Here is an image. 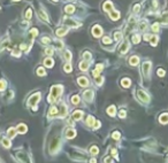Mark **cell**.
<instances>
[{
    "instance_id": "1",
    "label": "cell",
    "mask_w": 168,
    "mask_h": 163,
    "mask_svg": "<svg viewBox=\"0 0 168 163\" xmlns=\"http://www.w3.org/2000/svg\"><path fill=\"white\" fill-rule=\"evenodd\" d=\"M61 93H62V86L61 85H54V86H52L50 97L47 99L48 102H53L54 100H58L59 97L61 95Z\"/></svg>"
},
{
    "instance_id": "2",
    "label": "cell",
    "mask_w": 168,
    "mask_h": 163,
    "mask_svg": "<svg viewBox=\"0 0 168 163\" xmlns=\"http://www.w3.org/2000/svg\"><path fill=\"white\" fill-rule=\"evenodd\" d=\"M39 100H40V93H35L32 94L30 99H29V101H28V104L30 106V107H32V109L35 111L37 110V104L39 102Z\"/></svg>"
},
{
    "instance_id": "3",
    "label": "cell",
    "mask_w": 168,
    "mask_h": 163,
    "mask_svg": "<svg viewBox=\"0 0 168 163\" xmlns=\"http://www.w3.org/2000/svg\"><path fill=\"white\" fill-rule=\"evenodd\" d=\"M63 23L66 24V26H71V28H78L81 25L78 22H76L75 20H73L70 17H67V16H65V19H63Z\"/></svg>"
},
{
    "instance_id": "4",
    "label": "cell",
    "mask_w": 168,
    "mask_h": 163,
    "mask_svg": "<svg viewBox=\"0 0 168 163\" xmlns=\"http://www.w3.org/2000/svg\"><path fill=\"white\" fill-rule=\"evenodd\" d=\"M136 94H137V98L139 99V100H142L143 102H149L150 101V97L143 90H137Z\"/></svg>"
},
{
    "instance_id": "5",
    "label": "cell",
    "mask_w": 168,
    "mask_h": 163,
    "mask_svg": "<svg viewBox=\"0 0 168 163\" xmlns=\"http://www.w3.org/2000/svg\"><path fill=\"white\" fill-rule=\"evenodd\" d=\"M83 98L86 102H91L93 100V91L92 90H86L83 92Z\"/></svg>"
},
{
    "instance_id": "6",
    "label": "cell",
    "mask_w": 168,
    "mask_h": 163,
    "mask_svg": "<svg viewBox=\"0 0 168 163\" xmlns=\"http://www.w3.org/2000/svg\"><path fill=\"white\" fill-rule=\"evenodd\" d=\"M91 32H92V35H93L94 37H97L98 38V37H100V36L103 35V29H101L99 25H94L93 28H92V31H91Z\"/></svg>"
},
{
    "instance_id": "7",
    "label": "cell",
    "mask_w": 168,
    "mask_h": 163,
    "mask_svg": "<svg viewBox=\"0 0 168 163\" xmlns=\"http://www.w3.org/2000/svg\"><path fill=\"white\" fill-rule=\"evenodd\" d=\"M67 32H68V28L67 26H61V28H59V29L55 30V35L58 37H63V36H66Z\"/></svg>"
},
{
    "instance_id": "8",
    "label": "cell",
    "mask_w": 168,
    "mask_h": 163,
    "mask_svg": "<svg viewBox=\"0 0 168 163\" xmlns=\"http://www.w3.org/2000/svg\"><path fill=\"white\" fill-rule=\"evenodd\" d=\"M142 69H143V75H144L145 77H147V75H149V72H150V69H151V62H144Z\"/></svg>"
},
{
    "instance_id": "9",
    "label": "cell",
    "mask_w": 168,
    "mask_h": 163,
    "mask_svg": "<svg viewBox=\"0 0 168 163\" xmlns=\"http://www.w3.org/2000/svg\"><path fill=\"white\" fill-rule=\"evenodd\" d=\"M82 117H83V111L82 110H75L71 114V118L74 121H78V119H81Z\"/></svg>"
},
{
    "instance_id": "10",
    "label": "cell",
    "mask_w": 168,
    "mask_h": 163,
    "mask_svg": "<svg viewBox=\"0 0 168 163\" xmlns=\"http://www.w3.org/2000/svg\"><path fill=\"white\" fill-rule=\"evenodd\" d=\"M128 49H129V43L126 40L122 43V45L120 46V54H126Z\"/></svg>"
},
{
    "instance_id": "11",
    "label": "cell",
    "mask_w": 168,
    "mask_h": 163,
    "mask_svg": "<svg viewBox=\"0 0 168 163\" xmlns=\"http://www.w3.org/2000/svg\"><path fill=\"white\" fill-rule=\"evenodd\" d=\"M37 14H38V17H40V20L45 21V22H48L47 14L45 13V10H44V9H39L38 12H37Z\"/></svg>"
},
{
    "instance_id": "12",
    "label": "cell",
    "mask_w": 168,
    "mask_h": 163,
    "mask_svg": "<svg viewBox=\"0 0 168 163\" xmlns=\"http://www.w3.org/2000/svg\"><path fill=\"white\" fill-rule=\"evenodd\" d=\"M110 16L112 20L116 21V20L120 19V12H119V10H115V9H112V10L110 12Z\"/></svg>"
},
{
    "instance_id": "13",
    "label": "cell",
    "mask_w": 168,
    "mask_h": 163,
    "mask_svg": "<svg viewBox=\"0 0 168 163\" xmlns=\"http://www.w3.org/2000/svg\"><path fill=\"white\" fill-rule=\"evenodd\" d=\"M77 82H78V85H79V86H83V87H85V86L89 85V80H88L86 77H79V78L77 79Z\"/></svg>"
},
{
    "instance_id": "14",
    "label": "cell",
    "mask_w": 168,
    "mask_h": 163,
    "mask_svg": "<svg viewBox=\"0 0 168 163\" xmlns=\"http://www.w3.org/2000/svg\"><path fill=\"white\" fill-rule=\"evenodd\" d=\"M76 136V131L74 130V129H68V130L66 131V137L71 139V138H74Z\"/></svg>"
},
{
    "instance_id": "15",
    "label": "cell",
    "mask_w": 168,
    "mask_h": 163,
    "mask_svg": "<svg viewBox=\"0 0 168 163\" xmlns=\"http://www.w3.org/2000/svg\"><path fill=\"white\" fill-rule=\"evenodd\" d=\"M104 9L110 13V10L113 9V4H112V1H105V4H104Z\"/></svg>"
},
{
    "instance_id": "16",
    "label": "cell",
    "mask_w": 168,
    "mask_h": 163,
    "mask_svg": "<svg viewBox=\"0 0 168 163\" xmlns=\"http://www.w3.org/2000/svg\"><path fill=\"white\" fill-rule=\"evenodd\" d=\"M129 62H130V64H131V65H137L138 63H139V58H138V56H136V55L130 56Z\"/></svg>"
},
{
    "instance_id": "17",
    "label": "cell",
    "mask_w": 168,
    "mask_h": 163,
    "mask_svg": "<svg viewBox=\"0 0 168 163\" xmlns=\"http://www.w3.org/2000/svg\"><path fill=\"white\" fill-rule=\"evenodd\" d=\"M79 69H81L82 71H86V70L89 69V62H88V61L81 62V63H79Z\"/></svg>"
},
{
    "instance_id": "18",
    "label": "cell",
    "mask_w": 168,
    "mask_h": 163,
    "mask_svg": "<svg viewBox=\"0 0 168 163\" xmlns=\"http://www.w3.org/2000/svg\"><path fill=\"white\" fill-rule=\"evenodd\" d=\"M17 132L20 133H26V131H28V128H26V124H19V126H17Z\"/></svg>"
},
{
    "instance_id": "19",
    "label": "cell",
    "mask_w": 168,
    "mask_h": 163,
    "mask_svg": "<svg viewBox=\"0 0 168 163\" xmlns=\"http://www.w3.org/2000/svg\"><path fill=\"white\" fill-rule=\"evenodd\" d=\"M44 64H45V67H47V68H52L53 64H54V61H53V59H51V58H47V59L44 60Z\"/></svg>"
},
{
    "instance_id": "20",
    "label": "cell",
    "mask_w": 168,
    "mask_h": 163,
    "mask_svg": "<svg viewBox=\"0 0 168 163\" xmlns=\"http://www.w3.org/2000/svg\"><path fill=\"white\" fill-rule=\"evenodd\" d=\"M19 158L23 163H30V158L26 156V154H22V153H21V154H19Z\"/></svg>"
},
{
    "instance_id": "21",
    "label": "cell",
    "mask_w": 168,
    "mask_h": 163,
    "mask_svg": "<svg viewBox=\"0 0 168 163\" xmlns=\"http://www.w3.org/2000/svg\"><path fill=\"white\" fill-rule=\"evenodd\" d=\"M146 26H147V21L146 20H143L139 22V24H138V28H139V30L141 31H144L145 29H146Z\"/></svg>"
},
{
    "instance_id": "22",
    "label": "cell",
    "mask_w": 168,
    "mask_h": 163,
    "mask_svg": "<svg viewBox=\"0 0 168 163\" xmlns=\"http://www.w3.org/2000/svg\"><path fill=\"white\" fill-rule=\"evenodd\" d=\"M59 114V108L58 107H51V109H50V113H48V115L50 116H54V115H58Z\"/></svg>"
},
{
    "instance_id": "23",
    "label": "cell",
    "mask_w": 168,
    "mask_h": 163,
    "mask_svg": "<svg viewBox=\"0 0 168 163\" xmlns=\"http://www.w3.org/2000/svg\"><path fill=\"white\" fill-rule=\"evenodd\" d=\"M65 12L68 14H73L75 12V6H73V5H68V6L65 7Z\"/></svg>"
},
{
    "instance_id": "24",
    "label": "cell",
    "mask_w": 168,
    "mask_h": 163,
    "mask_svg": "<svg viewBox=\"0 0 168 163\" xmlns=\"http://www.w3.org/2000/svg\"><path fill=\"white\" fill-rule=\"evenodd\" d=\"M159 121H160V123L162 124H166L168 123V114H162L160 118H159Z\"/></svg>"
},
{
    "instance_id": "25",
    "label": "cell",
    "mask_w": 168,
    "mask_h": 163,
    "mask_svg": "<svg viewBox=\"0 0 168 163\" xmlns=\"http://www.w3.org/2000/svg\"><path fill=\"white\" fill-rule=\"evenodd\" d=\"M58 145H59V140L58 139H54L53 143H52V145H51V153H54V152H55V147L58 148Z\"/></svg>"
},
{
    "instance_id": "26",
    "label": "cell",
    "mask_w": 168,
    "mask_h": 163,
    "mask_svg": "<svg viewBox=\"0 0 168 163\" xmlns=\"http://www.w3.org/2000/svg\"><path fill=\"white\" fill-rule=\"evenodd\" d=\"M121 85H122L123 87H129L130 85H131V82H130V79L124 78L121 80Z\"/></svg>"
},
{
    "instance_id": "27",
    "label": "cell",
    "mask_w": 168,
    "mask_h": 163,
    "mask_svg": "<svg viewBox=\"0 0 168 163\" xmlns=\"http://www.w3.org/2000/svg\"><path fill=\"white\" fill-rule=\"evenodd\" d=\"M1 143H2V145H4L5 147H10V146H12L10 140H9L8 138H2V139H1Z\"/></svg>"
},
{
    "instance_id": "28",
    "label": "cell",
    "mask_w": 168,
    "mask_h": 163,
    "mask_svg": "<svg viewBox=\"0 0 168 163\" xmlns=\"http://www.w3.org/2000/svg\"><path fill=\"white\" fill-rule=\"evenodd\" d=\"M158 36H151V38H150V43H151V45L152 46H157V43H158Z\"/></svg>"
},
{
    "instance_id": "29",
    "label": "cell",
    "mask_w": 168,
    "mask_h": 163,
    "mask_svg": "<svg viewBox=\"0 0 168 163\" xmlns=\"http://www.w3.org/2000/svg\"><path fill=\"white\" fill-rule=\"evenodd\" d=\"M94 123H96V119L92 117V116H89V117H88V119H86V124H88L89 126H93V125H94Z\"/></svg>"
},
{
    "instance_id": "30",
    "label": "cell",
    "mask_w": 168,
    "mask_h": 163,
    "mask_svg": "<svg viewBox=\"0 0 168 163\" xmlns=\"http://www.w3.org/2000/svg\"><path fill=\"white\" fill-rule=\"evenodd\" d=\"M107 114H108L110 116H114V115H115V107H114V106L108 107V109H107Z\"/></svg>"
},
{
    "instance_id": "31",
    "label": "cell",
    "mask_w": 168,
    "mask_h": 163,
    "mask_svg": "<svg viewBox=\"0 0 168 163\" xmlns=\"http://www.w3.org/2000/svg\"><path fill=\"white\" fill-rule=\"evenodd\" d=\"M7 133H8V137L14 138V137H15V134H16V130H15V129H13V128H10L9 130L7 131Z\"/></svg>"
},
{
    "instance_id": "32",
    "label": "cell",
    "mask_w": 168,
    "mask_h": 163,
    "mask_svg": "<svg viewBox=\"0 0 168 163\" xmlns=\"http://www.w3.org/2000/svg\"><path fill=\"white\" fill-rule=\"evenodd\" d=\"M37 35H38V30H37V29H31V30H30V38H31V40H32Z\"/></svg>"
},
{
    "instance_id": "33",
    "label": "cell",
    "mask_w": 168,
    "mask_h": 163,
    "mask_svg": "<svg viewBox=\"0 0 168 163\" xmlns=\"http://www.w3.org/2000/svg\"><path fill=\"white\" fill-rule=\"evenodd\" d=\"M32 17V10H31V8H29V9H26V20H30Z\"/></svg>"
},
{
    "instance_id": "34",
    "label": "cell",
    "mask_w": 168,
    "mask_h": 163,
    "mask_svg": "<svg viewBox=\"0 0 168 163\" xmlns=\"http://www.w3.org/2000/svg\"><path fill=\"white\" fill-rule=\"evenodd\" d=\"M114 38L116 41H120V40L122 39V33L120 32V31H116V32L114 33Z\"/></svg>"
},
{
    "instance_id": "35",
    "label": "cell",
    "mask_w": 168,
    "mask_h": 163,
    "mask_svg": "<svg viewBox=\"0 0 168 163\" xmlns=\"http://www.w3.org/2000/svg\"><path fill=\"white\" fill-rule=\"evenodd\" d=\"M71 104H79V98H78V95L71 97Z\"/></svg>"
},
{
    "instance_id": "36",
    "label": "cell",
    "mask_w": 168,
    "mask_h": 163,
    "mask_svg": "<svg viewBox=\"0 0 168 163\" xmlns=\"http://www.w3.org/2000/svg\"><path fill=\"white\" fill-rule=\"evenodd\" d=\"M141 41V36L139 35H134V37H132V43L134 44H138Z\"/></svg>"
},
{
    "instance_id": "37",
    "label": "cell",
    "mask_w": 168,
    "mask_h": 163,
    "mask_svg": "<svg viewBox=\"0 0 168 163\" xmlns=\"http://www.w3.org/2000/svg\"><path fill=\"white\" fill-rule=\"evenodd\" d=\"M37 75H38V76H45L46 75L45 69H44V68H38V69H37Z\"/></svg>"
},
{
    "instance_id": "38",
    "label": "cell",
    "mask_w": 168,
    "mask_h": 163,
    "mask_svg": "<svg viewBox=\"0 0 168 163\" xmlns=\"http://www.w3.org/2000/svg\"><path fill=\"white\" fill-rule=\"evenodd\" d=\"M63 70H65L66 72H71V64L70 63H66V64L63 65Z\"/></svg>"
},
{
    "instance_id": "39",
    "label": "cell",
    "mask_w": 168,
    "mask_h": 163,
    "mask_svg": "<svg viewBox=\"0 0 168 163\" xmlns=\"http://www.w3.org/2000/svg\"><path fill=\"white\" fill-rule=\"evenodd\" d=\"M65 59L67 60L68 62L71 60V53L69 52V51H66V52H65Z\"/></svg>"
},
{
    "instance_id": "40",
    "label": "cell",
    "mask_w": 168,
    "mask_h": 163,
    "mask_svg": "<svg viewBox=\"0 0 168 163\" xmlns=\"http://www.w3.org/2000/svg\"><path fill=\"white\" fill-rule=\"evenodd\" d=\"M98 152H99V150H98V148H97V147H96V146H93V147H91L90 153H91V154H92V155H97V154H98Z\"/></svg>"
},
{
    "instance_id": "41",
    "label": "cell",
    "mask_w": 168,
    "mask_h": 163,
    "mask_svg": "<svg viewBox=\"0 0 168 163\" xmlns=\"http://www.w3.org/2000/svg\"><path fill=\"white\" fill-rule=\"evenodd\" d=\"M94 80H96V83H97L98 85H100L104 82V78L101 77V76H98V77H96V78H94Z\"/></svg>"
},
{
    "instance_id": "42",
    "label": "cell",
    "mask_w": 168,
    "mask_h": 163,
    "mask_svg": "<svg viewBox=\"0 0 168 163\" xmlns=\"http://www.w3.org/2000/svg\"><path fill=\"white\" fill-rule=\"evenodd\" d=\"M42 43H43V44H45V45H48V44L51 43V39H50L48 37H44V38L42 39Z\"/></svg>"
},
{
    "instance_id": "43",
    "label": "cell",
    "mask_w": 168,
    "mask_h": 163,
    "mask_svg": "<svg viewBox=\"0 0 168 163\" xmlns=\"http://www.w3.org/2000/svg\"><path fill=\"white\" fill-rule=\"evenodd\" d=\"M6 89V82L5 80H0V91H4Z\"/></svg>"
},
{
    "instance_id": "44",
    "label": "cell",
    "mask_w": 168,
    "mask_h": 163,
    "mask_svg": "<svg viewBox=\"0 0 168 163\" xmlns=\"http://www.w3.org/2000/svg\"><path fill=\"white\" fill-rule=\"evenodd\" d=\"M139 10H141V6L137 4V5H135V6H134V13L138 14V13H139Z\"/></svg>"
},
{
    "instance_id": "45",
    "label": "cell",
    "mask_w": 168,
    "mask_h": 163,
    "mask_svg": "<svg viewBox=\"0 0 168 163\" xmlns=\"http://www.w3.org/2000/svg\"><path fill=\"white\" fill-rule=\"evenodd\" d=\"M103 43H104V44H110V43H112V39H110V37H104V38H103Z\"/></svg>"
},
{
    "instance_id": "46",
    "label": "cell",
    "mask_w": 168,
    "mask_h": 163,
    "mask_svg": "<svg viewBox=\"0 0 168 163\" xmlns=\"http://www.w3.org/2000/svg\"><path fill=\"white\" fill-rule=\"evenodd\" d=\"M91 58H92V56H91V54L89 52H85L83 54V59H85V60H91Z\"/></svg>"
},
{
    "instance_id": "47",
    "label": "cell",
    "mask_w": 168,
    "mask_h": 163,
    "mask_svg": "<svg viewBox=\"0 0 168 163\" xmlns=\"http://www.w3.org/2000/svg\"><path fill=\"white\" fill-rule=\"evenodd\" d=\"M45 53L47 54V55H52V54H53V48H51V47L45 48Z\"/></svg>"
},
{
    "instance_id": "48",
    "label": "cell",
    "mask_w": 168,
    "mask_h": 163,
    "mask_svg": "<svg viewBox=\"0 0 168 163\" xmlns=\"http://www.w3.org/2000/svg\"><path fill=\"white\" fill-rule=\"evenodd\" d=\"M152 30H153L154 32H158V31H159V24H158V23H154V24L152 25Z\"/></svg>"
},
{
    "instance_id": "49",
    "label": "cell",
    "mask_w": 168,
    "mask_h": 163,
    "mask_svg": "<svg viewBox=\"0 0 168 163\" xmlns=\"http://www.w3.org/2000/svg\"><path fill=\"white\" fill-rule=\"evenodd\" d=\"M157 74H158V76H160V77H163L166 72H165V70H163V69H159V70L157 71Z\"/></svg>"
},
{
    "instance_id": "50",
    "label": "cell",
    "mask_w": 168,
    "mask_h": 163,
    "mask_svg": "<svg viewBox=\"0 0 168 163\" xmlns=\"http://www.w3.org/2000/svg\"><path fill=\"white\" fill-rule=\"evenodd\" d=\"M119 116H120V118H124L126 117V110H120V113H119Z\"/></svg>"
},
{
    "instance_id": "51",
    "label": "cell",
    "mask_w": 168,
    "mask_h": 163,
    "mask_svg": "<svg viewBox=\"0 0 168 163\" xmlns=\"http://www.w3.org/2000/svg\"><path fill=\"white\" fill-rule=\"evenodd\" d=\"M20 54H21V51H20V49H17V48L13 51V55H15V56H19Z\"/></svg>"
},
{
    "instance_id": "52",
    "label": "cell",
    "mask_w": 168,
    "mask_h": 163,
    "mask_svg": "<svg viewBox=\"0 0 168 163\" xmlns=\"http://www.w3.org/2000/svg\"><path fill=\"white\" fill-rule=\"evenodd\" d=\"M103 68H104L103 64H97V65H96V69H97L98 71H100V72L103 71Z\"/></svg>"
},
{
    "instance_id": "53",
    "label": "cell",
    "mask_w": 168,
    "mask_h": 163,
    "mask_svg": "<svg viewBox=\"0 0 168 163\" xmlns=\"http://www.w3.org/2000/svg\"><path fill=\"white\" fill-rule=\"evenodd\" d=\"M104 162H105V163H112V162H113V161H112V156L106 157V158L104 160Z\"/></svg>"
},
{
    "instance_id": "54",
    "label": "cell",
    "mask_w": 168,
    "mask_h": 163,
    "mask_svg": "<svg viewBox=\"0 0 168 163\" xmlns=\"http://www.w3.org/2000/svg\"><path fill=\"white\" fill-rule=\"evenodd\" d=\"M112 154H113V156L115 157L116 160H119V157H117V152H116V149H112Z\"/></svg>"
},
{
    "instance_id": "55",
    "label": "cell",
    "mask_w": 168,
    "mask_h": 163,
    "mask_svg": "<svg viewBox=\"0 0 168 163\" xmlns=\"http://www.w3.org/2000/svg\"><path fill=\"white\" fill-rule=\"evenodd\" d=\"M150 38H151V35H147V33L144 35V40L145 41H150Z\"/></svg>"
},
{
    "instance_id": "56",
    "label": "cell",
    "mask_w": 168,
    "mask_h": 163,
    "mask_svg": "<svg viewBox=\"0 0 168 163\" xmlns=\"http://www.w3.org/2000/svg\"><path fill=\"white\" fill-rule=\"evenodd\" d=\"M113 138H114V139H119V138H120V133H119V132H114V133H113Z\"/></svg>"
},
{
    "instance_id": "57",
    "label": "cell",
    "mask_w": 168,
    "mask_h": 163,
    "mask_svg": "<svg viewBox=\"0 0 168 163\" xmlns=\"http://www.w3.org/2000/svg\"><path fill=\"white\" fill-rule=\"evenodd\" d=\"M55 44H57V46H58V48H62V41H55Z\"/></svg>"
},
{
    "instance_id": "58",
    "label": "cell",
    "mask_w": 168,
    "mask_h": 163,
    "mask_svg": "<svg viewBox=\"0 0 168 163\" xmlns=\"http://www.w3.org/2000/svg\"><path fill=\"white\" fill-rule=\"evenodd\" d=\"M90 163H97V160H96V158H91Z\"/></svg>"
},
{
    "instance_id": "59",
    "label": "cell",
    "mask_w": 168,
    "mask_h": 163,
    "mask_svg": "<svg viewBox=\"0 0 168 163\" xmlns=\"http://www.w3.org/2000/svg\"><path fill=\"white\" fill-rule=\"evenodd\" d=\"M100 126V122H96V129H98Z\"/></svg>"
},
{
    "instance_id": "60",
    "label": "cell",
    "mask_w": 168,
    "mask_h": 163,
    "mask_svg": "<svg viewBox=\"0 0 168 163\" xmlns=\"http://www.w3.org/2000/svg\"><path fill=\"white\" fill-rule=\"evenodd\" d=\"M14 1H20V0H14Z\"/></svg>"
},
{
    "instance_id": "61",
    "label": "cell",
    "mask_w": 168,
    "mask_h": 163,
    "mask_svg": "<svg viewBox=\"0 0 168 163\" xmlns=\"http://www.w3.org/2000/svg\"><path fill=\"white\" fill-rule=\"evenodd\" d=\"M53 1H57V0H53Z\"/></svg>"
},
{
    "instance_id": "62",
    "label": "cell",
    "mask_w": 168,
    "mask_h": 163,
    "mask_svg": "<svg viewBox=\"0 0 168 163\" xmlns=\"http://www.w3.org/2000/svg\"><path fill=\"white\" fill-rule=\"evenodd\" d=\"M69 1H73V0H69Z\"/></svg>"
}]
</instances>
